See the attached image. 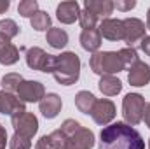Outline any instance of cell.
Wrapping results in <instances>:
<instances>
[{
    "label": "cell",
    "mask_w": 150,
    "mask_h": 149,
    "mask_svg": "<svg viewBox=\"0 0 150 149\" xmlns=\"http://www.w3.org/2000/svg\"><path fill=\"white\" fill-rule=\"evenodd\" d=\"M100 149H145L142 135L126 123H113L105 126L100 133Z\"/></svg>",
    "instance_id": "1"
},
{
    "label": "cell",
    "mask_w": 150,
    "mask_h": 149,
    "mask_svg": "<svg viewBox=\"0 0 150 149\" xmlns=\"http://www.w3.org/2000/svg\"><path fill=\"white\" fill-rule=\"evenodd\" d=\"M52 75L54 79L63 84V86H70L79 79L80 74V60L75 53H63L59 56L54 58V65H52Z\"/></svg>",
    "instance_id": "2"
},
{
    "label": "cell",
    "mask_w": 150,
    "mask_h": 149,
    "mask_svg": "<svg viewBox=\"0 0 150 149\" xmlns=\"http://www.w3.org/2000/svg\"><path fill=\"white\" fill-rule=\"evenodd\" d=\"M91 69L94 74L100 75H112L115 72L124 70V62L119 56V53L113 51H105V53H94L91 56Z\"/></svg>",
    "instance_id": "3"
},
{
    "label": "cell",
    "mask_w": 150,
    "mask_h": 149,
    "mask_svg": "<svg viewBox=\"0 0 150 149\" xmlns=\"http://www.w3.org/2000/svg\"><path fill=\"white\" fill-rule=\"evenodd\" d=\"M145 98L138 93H129L126 95L124 102H122V114L124 119L129 125H138L143 119V112H145Z\"/></svg>",
    "instance_id": "4"
},
{
    "label": "cell",
    "mask_w": 150,
    "mask_h": 149,
    "mask_svg": "<svg viewBox=\"0 0 150 149\" xmlns=\"http://www.w3.org/2000/svg\"><path fill=\"white\" fill-rule=\"evenodd\" d=\"M12 119V126H14V135L19 137V139H26L30 140L38 130V121L37 117L30 112H23V114H18Z\"/></svg>",
    "instance_id": "5"
},
{
    "label": "cell",
    "mask_w": 150,
    "mask_h": 149,
    "mask_svg": "<svg viewBox=\"0 0 150 149\" xmlns=\"http://www.w3.org/2000/svg\"><path fill=\"white\" fill-rule=\"evenodd\" d=\"M54 58L56 56L47 54L40 47H32L26 53V63H28V67L33 69V70H40V72H51L52 65H54Z\"/></svg>",
    "instance_id": "6"
},
{
    "label": "cell",
    "mask_w": 150,
    "mask_h": 149,
    "mask_svg": "<svg viewBox=\"0 0 150 149\" xmlns=\"http://www.w3.org/2000/svg\"><path fill=\"white\" fill-rule=\"evenodd\" d=\"M16 93L21 102H40L45 97L44 86L37 81H21Z\"/></svg>",
    "instance_id": "7"
},
{
    "label": "cell",
    "mask_w": 150,
    "mask_h": 149,
    "mask_svg": "<svg viewBox=\"0 0 150 149\" xmlns=\"http://www.w3.org/2000/svg\"><path fill=\"white\" fill-rule=\"evenodd\" d=\"M124 23V40L127 44V47H133L136 42H140L142 39L145 37V25L143 21L136 19V18H127L122 19Z\"/></svg>",
    "instance_id": "8"
},
{
    "label": "cell",
    "mask_w": 150,
    "mask_h": 149,
    "mask_svg": "<svg viewBox=\"0 0 150 149\" xmlns=\"http://www.w3.org/2000/svg\"><path fill=\"white\" fill-rule=\"evenodd\" d=\"M91 116L93 119L98 123V125H107L110 123L113 117H115V105H113L112 100H96L93 111H91Z\"/></svg>",
    "instance_id": "9"
},
{
    "label": "cell",
    "mask_w": 150,
    "mask_h": 149,
    "mask_svg": "<svg viewBox=\"0 0 150 149\" xmlns=\"http://www.w3.org/2000/svg\"><path fill=\"white\" fill-rule=\"evenodd\" d=\"M0 112L2 114H9L11 117L18 116V114H23L25 111V104L16 98L12 93H7V91H0Z\"/></svg>",
    "instance_id": "10"
},
{
    "label": "cell",
    "mask_w": 150,
    "mask_h": 149,
    "mask_svg": "<svg viewBox=\"0 0 150 149\" xmlns=\"http://www.w3.org/2000/svg\"><path fill=\"white\" fill-rule=\"evenodd\" d=\"M100 34L108 40H124V23L120 19L107 18L100 23Z\"/></svg>",
    "instance_id": "11"
},
{
    "label": "cell",
    "mask_w": 150,
    "mask_h": 149,
    "mask_svg": "<svg viewBox=\"0 0 150 149\" xmlns=\"http://www.w3.org/2000/svg\"><path fill=\"white\" fill-rule=\"evenodd\" d=\"M94 146V133L87 128L77 130L74 135L68 137L67 149H91Z\"/></svg>",
    "instance_id": "12"
},
{
    "label": "cell",
    "mask_w": 150,
    "mask_h": 149,
    "mask_svg": "<svg viewBox=\"0 0 150 149\" xmlns=\"http://www.w3.org/2000/svg\"><path fill=\"white\" fill-rule=\"evenodd\" d=\"M131 86H145L150 82V67L143 62H136L129 67V75H127Z\"/></svg>",
    "instance_id": "13"
},
{
    "label": "cell",
    "mask_w": 150,
    "mask_h": 149,
    "mask_svg": "<svg viewBox=\"0 0 150 149\" xmlns=\"http://www.w3.org/2000/svg\"><path fill=\"white\" fill-rule=\"evenodd\" d=\"M56 14H58V19L65 25H70L79 19L80 16V9H79V4L77 2H61L56 9Z\"/></svg>",
    "instance_id": "14"
},
{
    "label": "cell",
    "mask_w": 150,
    "mask_h": 149,
    "mask_svg": "<svg viewBox=\"0 0 150 149\" xmlns=\"http://www.w3.org/2000/svg\"><path fill=\"white\" fill-rule=\"evenodd\" d=\"M19 60L18 47L9 40L7 37L0 35V63L2 65H12Z\"/></svg>",
    "instance_id": "15"
},
{
    "label": "cell",
    "mask_w": 150,
    "mask_h": 149,
    "mask_svg": "<svg viewBox=\"0 0 150 149\" xmlns=\"http://www.w3.org/2000/svg\"><path fill=\"white\" fill-rule=\"evenodd\" d=\"M61 111V98L56 93H49L40 100V112L47 117L52 119L58 116V112Z\"/></svg>",
    "instance_id": "16"
},
{
    "label": "cell",
    "mask_w": 150,
    "mask_h": 149,
    "mask_svg": "<svg viewBox=\"0 0 150 149\" xmlns=\"http://www.w3.org/2000/svg\"><path fill=\"white\" fill-rule=\"evenodd\" d=\"M84 5L96 18H105V19L112 14L113 11V2H110V0H87Z\"/></svg>",
    "instance_id": "17"
},
{
    "label": "cell",
    "mask_w": 150,
    "mask_h": 149,
    "mask_svg": "<svg viewBox=\"0 0 150 149\" xmlns=\"http://www.w3.org/2000/svg\"><path fill=\"white\" fill-rule=\"evenodd\" d=\"M80 44H82V47L86 51H91V53L98 51V47L101 46V34H100V30H96V28L84 30L82 35H80Z\"/></svg>",
    "instance_id": "18"
},
{
    "label": "cell",
    "mask_w": 150,
    "mask_h": 149,
    "mask_svg": "<svg viewBox=\"0 0 150 149\" xmlns=\"http://www.w3.org/2000/svg\"><path fill=\"white\" fill-rule=\"evenodd\" d=\"M100 90H101L103 95L113 97V95H117L122 90V82L117 77H113V75H103L101 81H100Z\"/></svg>",
    "instance_id": "19"
},
{
    "label": "cell",
    "mask_w": 150,
    "mask_h": 149,
    "mask_svg": "<svg viewBox=\"0 0 150 149\" xmlns=\"http://www.w3.org/2000/svg\"><path fill=\"white\" fill-rule=\"evenodd\" d=\"M94 104H96V98H94V95L89 93V91H79L77 97H75V105H77V109L80 112H84V114H91Z\"/></svg>",
    "instance_id": "20"
},
{
    "label": "cell",
    "mask_w": 150,
    "mask_h": 149,
    "mask_svg": "<svg viewBox=\"0 0 150 149\" xmlns=\"http://www.w3.org/2000/svg\"><path fill=\"white\" fill-rule=\"evenodd\" d=\"M47 42L54 49H61L68 44V34L61 28H49L47 30Z\"/></svg>",
    "instance_id": "21"
},
{
    "label": "cell",
    "mask_w": 150,
    "mask_h": 149,
    "mask_svg": "<svg viewBox=\"0 0 150 149\" xmlns=\"http://www.w3.org/2000/svg\"><path fill=\"white\" fill-rule=\"evenodd\" d=\"M45 137H47V144L52 149H67L68 137L61 130H56V132H52L51 135H45Z\"/></svg>",
    "instance_id": "22"
},
{
    "label": "cell",
    "mask_w": 150,
    "mask_h": 149,
    "mask_svg": "<svg viewBox=\"0 0 150 149\" xmlns=\"http://www.w3.org/2000/svg\"><path fill=\"white\" fill-rule=\"evenodd\" d=\"M32 28H35L38 32H44V30L51 28V18H49V14L38 11L37 14L32 18Z\"/></svg>",
    "instance_id": "23"
},
{
    "label": "cell",
    "mask_w": 150,
    "mask_h": 149,
    "mask_svg": "<svg viewBox=\"0 0 150 149\" xmlns=\"http://www.w3.org/2000/svg\"><path fill=\"white\" fill-rule=\"evenodd\" d=\"M23 77L19 74H7L4 79H2V86L7 93H16L18 91V86L21 84Z\"/></svg>",
    "instance_id": "24"
},
{
    "label": "cell",
    "mask_w": 150,
    "mask_h": 149,
    "mask_svg": "<svg viewBox=\"0 0 150 149\" xmlns=\"http://www.w3.org/2000/svg\"><path fill=\"white\" fill-rule=\"evenodd\" d=\"M18 34H19V28H18V25L12 19H2L0 21V35H4V37H7L11 40Z\"/></svg>",
    "instance_id": "25"
},
{
    "label": "cell",
    "mask_w": 150,
    "mask_h": 149,
    "mask_svg": "<svg viewBox=\"0 0 150 149\" xmlns=\"http://www.w3.org/2000/svg\"><path fill=\"white\" fill-rule=\"evenodd\" d=\"M79 21H80V27H82L84 30H93V28L96 27V23H98V18H96L91 11L84 9V11H80Z\"/></svg>",
    "instance_id": "26"
},
{
    "label": "cell",
    "mask_w": 150,
    "mask_h": 149,
    "mask_svg": "<svg viewBox=\"0 0 150 149\" xmlns=\"http://www.w3.org/2000/svg\"><path fill=\"white\" fill-rule=\"evenodd\" d=\"M18 11H19V14L25 16V18H33L38 12V4L35 0H25V2L19 4Z\"/></svg>",
    "instance_id": "27"
},
{
    "label": "cell",
    "mask_w": 150,
    "mask_h": 149,
    "mask_svg": "<svg viewBox=\"0 0 150 149\" xmlns=\"http://www.w3.org/2000/svg\"><path fill=\"white\" fill-rule=\"evenodd\" d=\"M119 56L122 58V62H124L126 67H127V65L131 67L133 63L138 62V53H136L134 47H124V49H120V51H119Z\"/></svg>",
    "instance_id": "28"
},
{
    "label": "cell",
    "mask_w": 150,
    "mask_h": 149,
    "mask_svg": "<svg viewBox=\"0 0 150 149\" xmlns=\"http://www.w3.org/2000/svg\"><path fill=\"white\" fill-rule=\"evenodd\" d=\"M80 128H82V126H80L77 121H74V119H67V121L61 125V128H59V130H61L67 137H70V135H74L77 130H80Z\"/></svg>",
    "instance_id": "29"
},
{
    "label": "cell",
    "mask_w": 150,
    "mask_h": 149,
    "mask_svg": "<svg viewBox=\"0 0 150 149\" xmlns=\"http://www.w3.org/2000/svg\"><path fill=\"white\" fill-rule=\"evenodd\" d=\"M9 146H11V149H30V148H32V140L19 139V137L12 135V139H11Z\"/></svg>",
    "instance_id": "30"
},
{
    "label": "cell",
    "mask_w": 150,
    "mask_h": 149,
    "mask_svg": "<svg viewBox=\"0 0 150 149\" xmlns=\"http://www.w3.org/2000/svg\"><path fill=\"white\" fill-rule=\"evenodd\" d=\"M136 5V2H115L113 7H117L119 11H131Z\"/></svg>",
    "instance_id": "31"
},
{
    "label": "cell",
    "mask_w": 150,
    "mask_h": 149,
    "mask_svg": "<svg viewBox=\"0 0 150 149\" xmlns=\"http://www.w3.org/2000/svg\"><path fill=\"white\" fill-rule=\"evenodd\" d=\"M140 47H142V51L145 53V54H149L150 56V37H143L140 40Z\"/></svg>",
    "instance_id": "32"
},
{
    "label": "cell",
    "mask_w": 150,
    "mask_h": 149,
    "mask_svg": "<svg viewBox=\"0 0 150 149\" xmlns=\"http://www.w3.org/2000/svg\"><path fill=\"white\" fill-rule=\"evenodd\" d=\"M5 144H7V132H5V128L0 125V149L5 148Z\"/></svg>",
    "instance_id": "33"
},
{
    "label": "cell",
    "mask_w": 150,
    "mask_h": 149,
    "mask_svg": "<svg viewBox=\"0 0 150 149\" xmlns=\"http://www.w3.org/2000/svg\"><path fill=\"white\" fill-rule=\"evenodd\" d=\"M37 149H52L49 144H47V137H45V135H44V137L37 142Z\"/></svg>",
    "instance_id": "34"
},
{
    "label": "cell",
    "mask_w": 150,
    "mask_h": 149,
    "mask_svg": "<svg viewBox=\"0 0 150 149\" xmlns=\"http://www.w3.org/2000/svg\"><path fill=\"white\" fill-rule=\"evenodd\" d=\"M143 119H145L147 126L150 128V104H147V105H145V112H143Z\"/></svg>",
    "instance_id": "35"
},
{
    "label": "cell",
    "mask_w": 150,
    "mask_h": 149,
    "mask_svg": "<svg viewBox=\"0 0 150 149\" xmlns=\"http://www.w3.org/2000/svg\"><path fill=\"white\" fill-rule=\"evenodd\" d=\"M9 5H11V4H9L7 0H0V14H2V12H5V11L9 9Z\"/></svg>",
    "instance_id": "36"
},
{
    "label": "cell",
    "mask_w": 150,
    "mask_h": 149,
    "mask_svg": "<svg viewBox=\"0 0 150 149\" xmlns=\"http://www.w3.org/2000/svg\"><path fill=\"white\" fill-rule=\"evenodd\" d=\"M147 28L150 30V9H149V12H147Z\"/></svg>",
    "instance_id": "37"
},
{
    "label": "cell",
    "mask_w": 150,
    "mask_h": 149,
    "mask_svg": "<svg viewBox=\"0 0 150 149\" xmlns=\"http://www.w3.org/2000/svg\"><path fill=\"white\" fill-rule=\"evenodd\" d=\"M149 149H150V140H149Z\"/></svg>",
    "instance_id": "38"
}]
</instances>
